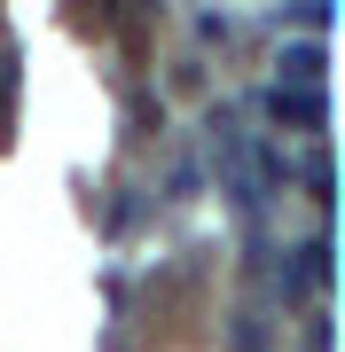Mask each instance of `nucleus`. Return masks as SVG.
I'll return each instance as SVG.
<instances>
[]
</instances>
